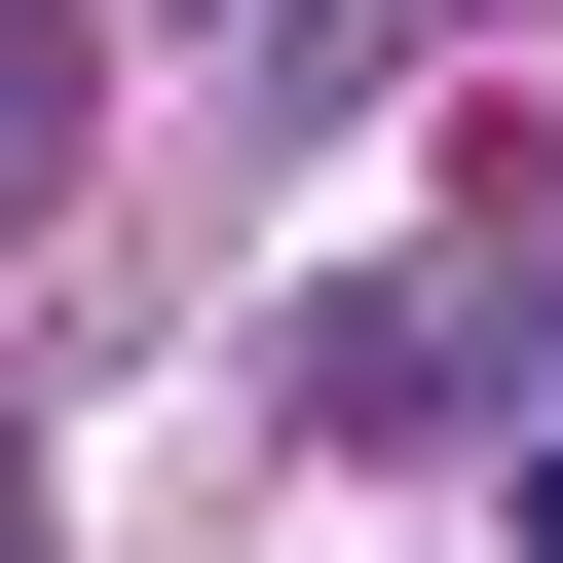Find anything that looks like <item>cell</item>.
Wrapping results in <instances>:
<instances>
[{
  "label": "cell",
  "mask_w": 563,
  "mask_h": 563,
  "mask_svg": "<svg viewBox=\"0 0 563 563\" xmlns=\"http://www.w3.org/2000/svg\"><path fill=\"white\" fill-rule=\"evenodd\" d=\"M526 563H563V413H526Z\"/></svg>",
  "instance_id": "1"
},
{
  "label": "cell",
  "mask_w": 563,
  "mask_h": 563,
  "mask_svg": "<svg viewBox=\"0 0 563 563\" xmlns=\"http://www.w3.org/2000/svg\"><path fill=\"white\" fill-rule=\"evenodd\" d=\"M263 38H376V0H263Z\"/></svg>",
  "instance_id": "2"
}]
</instances>
